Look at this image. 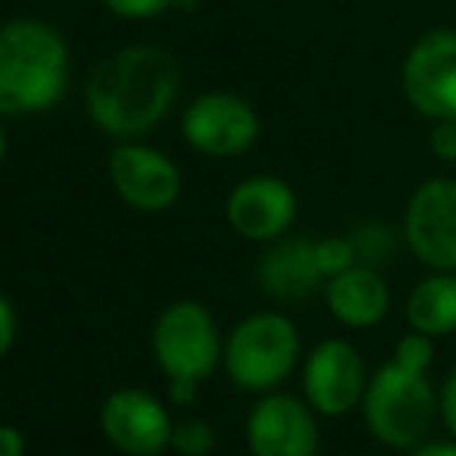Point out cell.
Returning a JSON list of instances; mask_svg holds the SVG:
<instances>
[{"mask_svg": "<svg viewBox=\"0 0 456 456\" xmlns=\"http://www.w3.org/2000/svg\"><path fill=\"white\" fill-rule=\"evenodd\" d=\"M16 335H20V319H16V306L10 297H0V354L7 356L16 347Z\"/></svg>", "mask_w": 456, "mask_h": 456, "instance_id": "cell-23", "label": "cell"}, {"mask_svg": "<svg viewBox=\"0 0 456 456\" xmlns=\"http://www.w3.org/2000/svg\"><path fill=\"white\" fill-rule=\"evenodd\" d=\"M107 172L116 197L134 213H166L182 197L178 163L144 141H119L110 153Z\"/></svg>", "mask_w": 456, "mask_h": 456, "instance_id": "cell-9", "label": "cell"}, {"mask_svg": "<svg viewBox=\"0 0 456 456\" xmlns=\"http://www.w3.org/2000/svg\"><path fill=\"white\" fill-rule=\"evenodd\" d=\"M300 354H304V344H300L297 325L285 313L260 310L232 325L222 366L238 391L263 397L279 391L297 372Z\"/></svg>", "mask_w": 456, "mask_h": 456, "instance_id": "cell-4", "label": "cell"}, {"mask_svg": "<svg viewBox=\"0 0 456 456\" xmlns=\"http://www.w3.org/2000/svg\"><path fill=\"white\" fill-rule=\"evenodd\" d=\"M72 57L66 38L38 16H16L0 28V113L41 116L63 103Z\"/></svg>", "mask_w": 456, "mask_h": 456, "instance_id": "cell-2", "label": "cell"}, {"mask_svg": "<svg viewBox=\"0 0 456 456\" xmlns=\"http://www.w3.org/2000/svg\"><path fill=\"white\" fill-rule=\"evenodd\" d=\"M172 450L178 456H209L216 450V428L207 419H182L172 431Z\"/></svg>", "mask_w": 456, "mask_h": 456, "instance_id": "cell-18", "label": "cell"}, {"mask_svg": "<svg viewBox=\"0 0 456 456\" xmlns=\"http://www.w3.org/2000/svg\"><path fill=\"white\" fill-rule=\"evenodd\" d=\"M316 263L322 269L325 281L335 279V275L347 273V269L360 266L356 260V248L350 241V235H329V238H316Z\"/></svg>", "mask_w": 456, "mask_h": 456, "instance_id": "cell-19", "label": "cell"}, {"mask_svg": "<svg viewBox=\"0 0 456 456\" xmlns=\"http://www.w3.org/2000/svg\"><path fill=\"white\" fill-rule=\"evenodd\" d=\"M103 7L113 16H119V20L144 22L169 13L172 7H178V0H103Z\"/></svg>", "mask_w": 456, "mask_h": 456, "instance_id": "cell-21", "label": "cell"}, {"mask_svg": "<svg viewBox=\"0 0 456 456\" xmlns=\"http://www.w3.org/2000/svg\"><path fill=\"white\" fill-rule=\"evenodd\" d=\"M403 248L431 273H456V178H425L403 209Z\"/></svg>", "mask_w": 456, "mask_h": 456, "instance_id": "cell-8", "label": "cell"}, {"mask_svg": "<svg viewBox=\"0 0 456 456\" xmlns=\"http://www.w3.org/2000/svg\"><path fill=\"white\" fill-rule=\"evenodd\" d=\"M366 385V362H362L360 350L344 338H325L304 356L300 387L316 416L341 419L354 412L356 406H362Z\"/></svg>", "mask_w": 456, "mask_h": 456, "instance_id": "cell-10", "label": "cell"}, {"mask_svg": "<svg viewBox=\"0 0 456 456\" xmlns=\"http://www.w3.org/2000/svg\"><path fill=\"white\" fill-rule=\"evenodd\" d=\"M200 394V385H191V381H169V403L175 406H191Z\"/></svg>", "mask_w": 456, "mask_h": 456, "instance_id": "cell-26", "label": "cell"}, {"mask_svg": "<svg viewBox=\"0 0 456 456\" xmlns=\"http://www.w3.org/2000/svg\"><path fill=\"white\" fill-rule=\"evenodd\" d=\"M169 406L144 387H116L101 403V435L122 456H159L172 450Z\"/></svg>", "mask_w": 456, "mask_h": 456, "instance_id": "cell-11", "label": "cell"}, {"mask_svg": "<svg viewBox=\"0 0 456 456\" xmlns=\"http://www.w3.org/2000/svg\"><path fill=\"white\" fill-rule=\"evenodd\" d=\"M297 191L279 175H250L225 197V222L238 238L250 244H275L297 222Z\"/></svg>", "mask_w": 456, "mask_h": 456, "instance_id": "cell-12", "label": "cell"}, {"mask_svg": "<svg viewBox=\"0 0 456 456\" xmlns=\"http://www.w3.org/2000/svg\"><path fill=\"white\" fill-rule=\"evenodd\" d=\"M406 456H456V441H425L419 447H412Z\"/></svg>", "mask_w": 456, "mask_h": 456, "instance_id": "cell-27", "label": "cell"}, {"mask_svg": "<svg viewBox=\"0 0 456 456\" xmlns=\"http://www.w3.org/2000/svg\"><path fill=\"white\" fill-rule=\"evenodd\" d=\"M182 88L178 60L159 45H126L107 53L85 78V113L97 132L141 141L172 113Z\"/></svg>", "mask_w": 456, "mask_h": 456, "instance_id": "cell-1", "label": "cell"}, {"mask_svg": "<svg viewBox=\"0 0 456 456\" xmlns=\"http://www.w3.org/2000/svg\"><path fill=\"white\" fill-rule=\"evenodd\" d=\"M360 410L375 441L410 453L412 447L428 441L431 428L441 419V397L431 387L428 375L410 372L387 360L369 375Z\"/></svg>", "mask_w": 456, "mask_h": 456, "instance_id": "cell-3", "label": "cell"}, {"mask_svg": "<svg viewBox=\"0 0 456 456\" xmlns=\"http://www.w3.org/2000/svg\"><path fill=\"white\" fill-rule=\"evenodd\" d=\"M325 306L331 319L350 331H366L391 313V288L379 269L354 266L325 281Z\"/></svg>", "mask_w": 456, "mask_h": 456, "instance_id": "cell-15", "label": "cell"}, {"mask_svg": "<svg viewBox=\"0 0 456 456\" xmlns=\"http://www.w3.org/2000/svg\"><path fill=\"white\" fill-rule=\"evenodd\" d=\"M428 147L441 163H456V119L431 122Z\"/></svg>", "mask_w": 456, "mask_h": 456, "instance_id": "cell-22", "label": "cell"}, {"mask_svg": "<svg viewBox=\"0 0 456 456\" xmlns=\"http://www.w3.org/2000/svg\"><path fill=\"white\" fill-rule=\"evenodd\" d=\"M263 122L254 103L232 91H207L182 113V138L194 153L209 159L244 157L260 141Z\"/></svg>", "mask_w": 456, "mask_h": 456, "instance_id": "cell-6", "label": "cell"}, {"mask_svg": "<svg viewBox=\"0 0 456 456\" xmlns=\"http://www.w3.org/2000/svg\"><path fill=\"white\" fill-rule=\"evenodd\" d=\"M437 397H441V422H444V428L450 431V437L456 441V366L447 372Z\"/></svg>", "mask_w": 456, "mask_h": 456, "instance_id": "cell-24", "label": "cell"}, {"mask_svg": "<svg viewBox=\"0 0 456 456\" xmlns=\"http://www.w3.org/2000/svg\"><path fill=\"white\" fill-rule=\"evenodd\" d=\"M400 91L422 119H456V28L419 35L400 63Z\"/></svg>", "mask_w": 456, "mask_h": 456, "instance_id": "cell-7", "label": "cell"}, {"mask_svg": "<svg viewBox=\"0 0 456 456\" xmlns=\"http://www.w3.org/2000/svg\"><path fill=\"white\" fill-rule=\"evenodd\" d=\"M397 366L410 369V372L428 375L431 362H435V338L419 335V331H406L397 344H394V356Z\"/></svg>", "mask_w": 456, "mask_h": 456, "instance_id": "cell-20", "label": "cell"}, {"mask_svg": "<svg viewBox=\"0 0 456 456\" xmlns=\"http://www.w3.org/2000/svg\"><path fill=\"white\" fill-rule=\"evenodd\" d=\"M151 354L166 381L203 385L222 366L225 341L200 300H172L151 329Z\"/></svg>", "mask_w": 456, "mask_h": 456, "instance_id": "cell-5", "label": "cell"}, {"mask_svg": "<svg viewBox=\"0 0 456 456\" xmlns=\"http://www.w3.org/2000/svg\"><path fill=\"white\" fill-rule=\"evenodd\" d=\"M406 325L428 338L456 335V273H428L406 297Z\"/></svg>", "mask_w": 456, "mask_h": 456, "instance_id": "cell-16", "label": "cell"}, {"mask_svg": "<svg viewBox=\"0 0 456 456\" xmlns=\"http://www.w3.org/2000/svg\"><path fill=\"white\" fill-rule=\"evenodd\" d=\"M350 241L356 248V260L360 266H372L379 269L381 263H387L397 250V244H403V232L381 219H369L350 232Z\"/></svg>", "mask_w": 456, "mask_h": 456, "instance_id": "cell-17", "label": "cell"}, {"mask_svg": "<svg viewBox=\"0 0 456 456\" xmlns=\"http://www.w3.org/2000/svg\"><path fill=\"white\" fill-rule=\"evenodd\" d=\"M256 281L266 297L285 304H297L325 291V275L316 263V241L285 235L281 241L266 244L256 260Z\"/></svg>", "mask_w": 456, "mask_h": 456, "instance_id": "cell-14", "label": "cell"}, {"mask_svg": "<svg viewBox=\"0 0 456 456\" xmlns=\"http://www.w3.org/2000/svg\"><path fill=\"white\" fill-rule=\"evenodd\" d=\"M244 437L250 456H316L322 441L316 410L285 391L263 394L250 406Z\"/></svg>", "mask_w": 456, "mask_h": 456, "instance_id": "cell-13", "label": "cell"}, {"mask_svg": "<svg viewBox=\"0 0 456 456\" xmlns=\"http://www.w3.org/2000/svg\"><path fill=\"white\" fill-rule=\"evenodd\" d=\"M28 444L16 425H4L0 428V456H26Z\"/></svg>", "mask_w": 456, "mask_h": 456, "instance_id": "cell-25", "label": "cell"}]
</instances>
